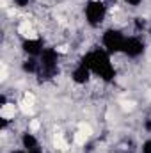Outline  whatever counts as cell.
<instances>
[{
  "instance_id": "6da1fadb",
  "label": "cell",
  "mask_w": 151,
  "mask_h": 153,
  "mask_svg": "<svg viewBox=\"0 0 151 153\" xmlns=\"http://www.w3.org/2000/svg\"><path fill=\"white\" fill-rule=\"evenodd\" d=\"M124 41L126 38H123V34L117 30H107L103 34V45L109 52H121L124 48Z\"/></svg>"
},
{
  "instance_id": "7a4b0ae2",
  "label": "cell",
  "mask_w": 151,
  "mask_h": 153,
  "mask_svg": "<svg viewBox=\"0 0 151 153\" xmlns=\"http://www.w3.org/2000/svg\"><path fill=\"white\" fill-rule=\"evenodd\" d=\"M85 16L89 20V23H93V25L100 23L103 20V16H105V5L101 2H91L85 7Z\"/></svg>"
},
{
  "instance_id": "3957f363",
  "label": "cell",
  "mask_w": 151,
  "mask_h": 153,
  "mask_svg": "<svg viewBox=\"0 0 151 153\" xmlns=\"http://www.w3.org/2000/svg\"><path fill=\"white\" fill-rule=\"evenodd\" d=\"M142 50H144V45H142L141 39L128 38L126 41H124V48H123V52H124L126 55H130V57H137V55L142 53Z\"/></svg>"
},
{
  "instance_id": "277c9868",
  "label": "cell",
  "mask_w": 151,
  "mask_h": 153,
  "mask_svg": "<svg viewBox=\"0 0 151 153\" xmlns=\"http://www.w3.org/2000/svg\"><path fill=\"white\" fill-rule=\"evenodd\" d=\"M41 62H43V68L52 70V68L55 66V62H57V52L52 50V48L43 50V52H41Z\"/></svg>"
},
{
  "instance_id": "5b68a950",
  "label": "cell",
  "mask_w": 151,
  "mask_h": 153,
  "mask_svg": "<svg viewBox=\"0 0 151 153\" xmlns=\"http://www.w3.org/2000/svg\"><path fill=\"white\" fill-rule=\"evenodd\" d=\"M23 48H25V52L30 53V55H38V53L43 52V45H41L39 39H29V41H25V43H23Z\"/></svg>"
},
{
  "instance_id": "8992f818",
  "label": "cell",
  "mask_w": 151,
  "mask_h": 153,
  "mask_svg": "<svg viewBox=\"0 0 151 153\" xmlns=\"http://www.w3.org/2000/svg\"><path fill=\"white\" fill-rule=\"evenodd\" d=\"M89 68L87 66H84V64H80L78 68L75 70V73H73V80L78 82V84H84V82H87V78H89Z\"/></svg>"
},
{
  "instance_id": "52a82bcc",
  "label": "cell",
  "mask_w": 151,
  "mask_h": 153,
  "mask_svg": "<svg viewBox=\"0 0 151 153\" xmlns=\"http://www.w3.org/2000/svg\"><path fill=\"white\" fill-rule=\"evenodd\" d=\"M23 146H25V150H36V148H38L36 137H34L32 134H25V135H23Z\"/></svg>"
},
{
  "instance_id": "ba28073f",
  "label": "cell",
  "mask_w": 151,
  "mask_h": 153,
  "mask_svg": "<svg viewBox=\"0 0 151 153\" xmlns=\"http://www.w3.org/2000/svg\"><path fill=\"white\" fill-rule=\"evenodd\" d=\"M34 68H36L34 61H27V62L23 64V70H25V71H34Z\"/></svg>"
},
{
  "instance_id": "9c48e42d",
  "label": "cell",
  "mask_w": 151,
  "mask_h": 153,
  "mask_svg": "<svg viewBox=\"0 0 151 153\" xmlns=\"http://www.w3.org/2000/svg\"><path fill=\"white\" fill-rule=\"evenodd\" d=\"M142 152H144V153H151V141L144 143V146H142Z\"/></svg>"
},
{
  "instance_id": "30bf717a",
  "label": "cell",
  "mask_w": 151,
  "mask_h": 153,
  "mask_svg": "<svg viewBox=\"0 0 151 153\" xmlns=\"http://www.w3.org/2000/svg\"><path fill=\"white\" fill-rule=\"evenodd\" d=\"M14 4L20 7H25V5H29V0H14Z\"/></svg>"
},
{
  "instance_id": "8fae6325",
  "label": "cell",
  "mask_w": 151,
  "mask_h": 153,
  "mask_svg": "<svg viewBox=\"0 0 151 153\" xmlns=\"http://www.w3.org/2000/svg\"><path fill=\"white\" fill-rule=\"evenodd\" d=\"M126 2H128L130 5H139V4H141L142 0H126Z\"/></svg>"
},
{
  "instance_id": "7c38bea8",
  "label": "cell",
  "mask_w": 151,
  "mask_h": 153,
  "mask_svg": "<svg viewBox=\"0 0 151 153\" xmlns=\"http://www.w3.org/2000/svg\"><path fill=\"white\" fill-rule=\"evenodd\" d=\"M18 153H41V152L36 148V150H25V152H18Z\"/></svg>"
},
{
  "instance_id": "4fadbf2b",
  "label": "cell",
  "mask_w": 151,
  "mask_h": 153,
  "mask_svg": "<svg viewBox=\"0 0 151 153\" xmlns=\"http://www.w3.org/2000/svg\"><path fill=\"white\" fill-rule=\"evenodd\" d=\"M146 128H148V130H151V121H148V123H146Z\"/></svg>"
}]
</instances>
